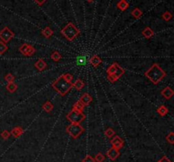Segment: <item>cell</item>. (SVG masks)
Instances as JSON below:
<instances>
[{"label": "cell", "mask_w": 174, "mask_h": 162, "mask_svg": "<svg viewBox=\"0 0 174 162\" xmlns=\"http://www.w3.org/2000/svg\"><path fill=\"white\" fill-rule=\"evenodd\" d=\"M4 79L8 82V83L9 82H14V80H15V76H14V75H12L11 73H8L5 76H4Z\"/></svg>", "instance_id": "obj_33"}, {"label": "cell", "mask_w": 174, "mask_h": 162, "mask_svg": "<svg viewBox=\"0 0 174 162\" xmlns=\"http://www.w3.org/2000/svg\"><path fill=\"white\" fill-rule=\"evenodd\" d=\"M8 50V46L3 41H0V55H2L4 52Z\"/></svg>", "instance_id": "obj_26"}, {"label": "cell", "mask_w": 174, "mask_h": 162, "mask_svg": "<svg viewBox=\"0 0 174 162\" xmlns=\"http://www.w3.org/2000/svg\"><path fill=\"white\" fill-rule=\"evenodd\" d=\"M116 62L113 63L112 65H110L108 69H107V74L108 75H113L115 73V70H116Z\"/></svg>", "instance_id": "obj_30"}, {"label": "cell", "mask_w": 174, "mask_h": 162, "mask_svg": "<svg viewBox=\"0 0 174 162\" xmlns=\"http://www.w3.org/2000/svg\"><path fill=\"white\" fill-rule=\"evenodd\" d=\"M124 72H125V70H124V69L123 68H122L120 65H118L117 63L116 64V70H115V73L113 74L117 79H119L123 74H124Z\"/></svg>", "instance_id": "obj_14"}, {"label": "cell", "mask_w": 174, "mask_h": 162, "mask_svg": "<svg viewBox=\"0 0 174 162\" xmlns=\"http://www.w3.org/2000/svg\"><path fill=\"white\" fill-rule=\"evenodd\" d=\"M11 135L14 136L15 137H20L22 133H23V129L22 127H14L13 129L11 130Z\"/></svg>", "instance_id": "obj_16"}, {"label": "cell", "mask_w": 174, "mask_h": 162, "mask_svg": "<svg viewBox=\"0 0 174 162\" xmlns=\"http://www.w3.org/2000/svg\"><path fill=\"white\" fill-rule=\"evenodd\" d=\"M90 64L93 65L94 67H98V65H100V64H101V62H102V60H101V59L98 56V55H94L91 59H90Z\"/></svg>", "instance_id": "obj_15"}, {"label": "cell", "mask_w": 174, "mask_h": 162, "mask_svg": "<svg viewBox=\"0 0 174 162\" xmlns=\"http://www.w3.org/2000/svg\"><path fill=\"white\" fill-rule=\"evenodd\" d=\"M161 95L165 98H167V99H170L173 96L174 92L171 88L167 87V88H165L161 92Z\"/></svg>", "instance_id": "obj_10"}, {"label": "cell", "mask_w": 174, "mask_h": 162, "mask_svg": "<svg viewBox=\"0 0 174 162\" xmlns=\"http://www.w3.org/2000/svg\"><path fill=\"white\" fill-rule=\"evenodd\" d=\"M107 79H108L109 82H112V83L116 82L118 80L114 75H108V76H107Z\"/></svg>", "instance_id": "obj_36"}, {"label": "cell", "mask_w": 174, "mask_h": 162, "mask_svg": "<svg viewBox=\"0 0 174 162\" xmlns=\"http://www.w3.org/2000/svg\"><path fill=\"white\" fill-rule=\"evenodd\" d=\"M143 15V12L139 9V8H135L132 10V15L135 18V19H139Z\"/></svg>", "instance_id": "obj_23"}, {"label": "cell", "mask_w": 174, "mask_h": 162, "mask_svg": "<svg viewBox=\"0 0 174 162\" xmlns=\"http://www.w3.org/2000/svg\"><path fill=\"white\" fill-rule=\"evenodd\" d=\"M66 130L67 133L74 139L77 138L84 131V128L78 123H70Z\"/></svg>", "instance_id": "obj_5"}, {"label": "cell", "mask_w": 174, "mask_h": 162, "mask_svg": "<svg viewBox=\"0 0 174 162\" xmlns=\"http://www.w3.org/2000/svg\"><path fill=\"white\" fill-rule=\"evenodd\" d=\"M63 76V78L67 82H72V79H73V76L70 73H65V74H62Z\"/></svg>", "instance_id": "obj_32"}, {"label": "cell", "mask_w": 174, "mask_h": 162, "mask_svg": "<svg viewBox=\"0 0 174 162\" xmlns=\"http://www.w3.org/2000/svg\"><path fill=\"white\" fill-rule=\"evenodd\" d=\"M85 106L86 105H88L92 101H93V98L91 97V95H89L88 94H83L82 95V97L80 98V99H79Z\"/></svg>", "instance_id": "obj_11"}, {"label": "cell", "mask_w": 174, "mask_h": 162, "mask_svg": "<svg viewBox=\"0 0 174 162\" xmlns=\"http://www.w3.org/2000/svg\"><path fill=\"white\" fill-rule=\"evenodd\" d=\"M117 8L121 10V11H125L126 9H128L129 7V3L127 0H120L117 3Z\"/></svg>", "instance_id": "obj_13"}, {"label": "cell", "mask_w": 174, "mask_h": 162, "mask_svg": "<svg viewBox=\"0 0 174 162\" xmlns=\"http://www.w3.org/2000/svg\"><path fill=\"white\" fill-rule=\"evenodd\" d=\"M87 2H88V3H91V2H94V0H86Z\"/></svg>", "instance_id": "obj_40"}, {"label": "cell", "mask_w": 174, "mask_h": 162, "mask_svg": "<svg viewBox=\"0 0 174 162\" xmlns=\"http://www.w3.org/2000/svg\"><path fill=\"white\" fill-rule=\"evenodd\" d=\"M166 140L169 143H171V144H173L174 143V132L173 131H171L169 134H167V136H166Z\"/></svg>", "instance_id": "obj_27"}, {"label": "cell", "mask_w": 174, "mask_h": 162, "mask_svg": "<svg viewBox=\"0 0 174 162\" xmlns=\"http://www.w3.org/2000/svg\"><path fill=\"white\" fill-rule=\"evenodd\" d=\"M54 32L51 30V28L49 27H46L43 30H42V34L43 37H45L46 38H49L52 35H53Z\"/></svg>", "instance_id": "obj_19"}, {"label": "cell", "mask_w": 174, "mask_h": 162, "mask_svg": "<svg viewBox=\"0 0 174 162\" xmlns=\"http://www.w3.org/2000/svg\"><path fill=\"white\" fill-rule=\"evenodd\" d=\"M172 18H173V15H172L170 12H168V11H166V12L162 15V19H163L164 21H169Z\"/></svg>", "instance_id": "obj_28"}, {"label": "cell", "mask_w": 174, "mask_h": 162, "mask_svg": "<svg viewBox=\"0 0 174 162\" xmlns=\"http://www.w3.org/2000/svg\"><path fill=\"white\" fill-rule=\"evenodd\" d=\"M14 37H15V33H13L8 27H4L0 31V39L5 43L9 42Z\"/></svg>", "instance_id": "obj_6"}, {"label": "cell", "mask_w": 174, "mask_h": 162, "mask_svg": "<svg viewBox=\"0 0 174 162\" xmlns=\"http://www.w3.org/2000/svg\"><path fill=\"white\" fill-rule=\"evenodd\" d=\"M52 87L61 96H65L70 90L72 88V82H67L63 78V76L60 75L56 80H54L53 82Z\"/></svg>", "instance_id": "obj_2"}, {"label": "cell", "mask_w": 174, "mask_h": 162, "mask_svg": "<svg viewBox=\"0 0 174 162\" xmlns=\"http://www.w3.org/2000/svg\"><path fill=\"white\" fill-rule=\"evenodd\" d=\"M82 162H95V161H94V159L91 155H88L82 161Z\"/></svg>", "instance_id": "obj_37"}, {"label": "cell", "mask_w": 174, "mask_h": 162, "mask_svg": "<svg viewBox=\"0 0 174 162\" xmlns=\"http://www.w3.org/2000/svg\"><path fill=\"white\" fill-rule=\"evenodd\" d=\"M157 113L161 116H164L168 113V109L165 106V105H161L158 109H157Z\"/></svg>", "instance_id": "obj_21"}, {"label": "cell", "mask_w": 174, "mask_h": 162, "mask_svg": "<svg viewBox=\"0 0 174 162\" xmlns=\"http://www.w3.org/2000/svg\"><path fill=\"white\" fill-rule=\"evenodd\" d=\"M106 155L108 156V158L110 160V161H115V160H116L118 157H119V155H120V151L118 150V149H115V148H110L108 151H107V153H106Z\"/></svg>", "instance_id": "obj_9"}, {"label": "cell", "mask_w": 174, "mask_h": 162, "mask_svg": "<svg viewBox=\"0 0 174 162\" xmlns=\"http://www.w3.org/2000/svg\"><path fill=\"white\" fill-rule=\"evenodd\" d=\"M54 109V105L53 104L50 102V101H46L43 104V110L45 111V112H51Z\"/></svg>", "instance_id": "obj_17"}, {"label": "cell", "mask_w": 174, "mask_h": 162, "mask_svg": "<svg viewBox=\"0 0 174 162\" xmlns=\"http://www.w3.org/2000/svg\"><path fill=\"white\" fill-rule=\"evenodd\" d=\"M61 34L68 40V41H73L75 37L80 35V30L77 29V27L72 23L69 22L62 30H61Z\"/></svg>", "instance_id": "obj_3"}, {"label": "cell", "mask_w": 174, "mask_h": 162, "mask_svg": "<svg viewBox=\"0 0 174 162\" xmlns=\"http://www.w3.org/2000/svg\"><path fill=\"white\" fill-rule=\"evenodd\" d=\"M19 51L25 56H32L36 52V49L33 46L29 45L27 43H23L20 48H19Z\"/></svg>", "instance_id": "obj_7"}, {"label": "cell", "mask_w": 174, "mask_h": 162, "mask_svg": "<svg viewBox=\"0 0 174 162\" xmlns=\"http://www.w3.org/2000/svg\"><path fill=\"white\" fill-rule=\"evenodd\" d=\"M84 107H85V105H84L80 100H77V101L74 104V105H73V109H76V110H79V111H82L83 109H84Z\"/></svg>", "instance_id": "obj_24"}, {"label": "cell", "mask_w": 174, "mask_h": 162, "mask_svg": "<svg viewBox=\"0 0 174 162\" xmlns=\"http://www.w3.org/2000/svg\"><path fill=\"white\" fill-rule=\"evenodd\" d=\"M104 134L107 137H112L114 135H115V131L112 129V128H108L106 129V131H104Z\"/></svg>", "instance_id": "obj_31"}, {"label": "cell", "mask_w": 174, "mask_h": 162, "mask_svg": "<svg viewBox=\"0 0 174 162\" xmlns=\"http://www.w3.org/2000/svg\"><path fill=\"white\" fill-rule=\"evenodd\" d=\"M9 136H10V132H9L7 130H4V131H3L1 132V137H2V138L4 139V140H7V139L9 137Z\"/></svg>", "instance_id": "obj_34"}, {"label": "cell", "mask_w": 174, "mask_h": 162, "mask_svg": "<svg viewBox=\"0 0 174 162\" xmlns=\"http://www.w3.org/2000/svg\"><path fill=\"white\" fill-rule=\"evenodd\" d=\"M72 87L79 91V90H81L84 87V82L81 79H77L74 83H72Z\"/></svg>", "instance_id": "obj_20"}, {"label": "cell", "mask_w": 174, "mask_h": 162, "mask_svg": "<svg viewBox=\"0 0 174 162\" xmlns=\"http://www.w3.org/2000/svg\"><path fill=\"white\" fill-rule=\"evenodd\" d=\"M50 57H51V59H52L54 61L58 62V61L61 59V54H60L58 51H54V53L51 54Z\"/></svg>", "instance_id": "obj_25"}, {"label": "cell", "mask_w": 174, "mask_h": 162, "mask_svg": "<svg viewBox=\"0 0 174 162\" xmlns=\"http://www.w3.org/2000/svg\"><path fill=\"white\" fill-rule=\"evenodd\" d=\"M105 159V157L104 156V155L102 153H98L96 155H95V158H94V161L96 162H103Z\"/></svg>", "instance_id": "obj_29"}, {"label": "cell", "mask_w": 174, "mask_h": 162, "mask_svg": "<svg viewBox=\"0 0 174 162\" xmlns=\"http://www.w3.org/2000/svg\"><path fill=\"white\" fill-rule=\"evenodd\" d=\"M158 162H171V161L167 158V157H166V156H163L160 161Z\"/></svg>", "instance_id": "obj_38"}, {"label": "cell", "mask_w": 174, "mask_h": 162, "mask_svg": "<svg viewBox=\"0 0 174 162\" xmlns=\"http://www.w3.org/2000/svg\"><path fill=\"white\" fill-rule=\"evenodd\" d=\"M110 143L112 145L113 148L116 149H120L122 148V146L124 145V141L122 140V137H120L119 136H115L113 137V139L110 140Z\"/></svg>", "instance_id": "obj_8"}, {"label": "cell", "mask_w": 174, "mask_h": 162, "mask_svg": "<svg viewBox=\"0 0 174 162\" xmlns=\"http://www.w3.org/2000/svg\"><path fill=\"white\" fill-rule=\"evenodd\" d=\"M142 34L145 38H150L153 35H154V32L150 27H145L143 31H142Z\"/></svg>", "instance_id": "obj_18"}, {"label": "cell", "mask_w": 174, "mask_h": 162, "mask_svg": "<svg viewBox=\"0 0 174 162\" xmlns=\"http://www.w3.org/2000/svg\"><path fill=\"white\" fill-rule=\"evenodd\" d=\"M76 63L78 65H85L87 63V59L85 57H79L76 60Z\"/></svg>", "instance_id": "obj_35"}, {"label": "cell", "mask_w": 174, "mask_h": 162, "mask_svg": "<svg viewBox=\"0 0 174 162\" xmlns=\"http://www.w3.org/2000/svg\"><path fill=\"white\" fill-rule=\"evenodd\" d=\"M66 118L71 123L80 124L86 118V116L82 113V111H79V110L72 108V110L67 114Z\"/></svg>", "instance_id": "obj_4"}, {"label": "cell", "mask_w": 174, "mask_h": 162, "mask_svg": "<svg viewBox=\"0 0 174 162\" xmlns=\"http://www.w3.org/2000/svg\"><path fill=\"white\" fill-rule=\"evenodd\" d=\"M34 1L36 2V3H37V5L41 6V5H43V3L44 2H46L47 0H34Z\"/></svg>", "instance_id": "obj_39"}, {"label": "cell", "mask_w": 174, "mask_h": 162, "mask_svg": "<svg viewBox=\"0 0 174 162\" xmlns=\"http://www.w3.org/2000/svg\"><path fill=\"white\" fill-rule=\"evenodd\" d=\"M34 66L39 71H42V70H45V68L47 67V64L43 59H38L34 64Z\"/></svg>", "instance_id": "obj_12"}, {"label": "cell", "mask_w": 174, "mask_h": 162, "mask_svg": "<svg viewBox=\"0 0 174 162\" xmlns=\"http://www.w3.org/2000/svg\"><path fill=\"white\" fill-rule=\"evenodd\" d=\"M144 75L153 84L156 85L166 76V72L158 64H154L144 73Z\"/></svg>", "instance_id": "obj_1"}, {"label": "cell", "mask_w": 174, "mask_h": 162, "mask_svg": "<svg viewBox=\"0 0 174 162\" xmlns=\"http://www.w3.org/2000/svg\"><path fill=\"white\" fill-rule=\"evenodd\" d=\"M6 89H7L9 93H14V92H15L16 89H17V85H16L14 82H9L8 85L6 86Z\"/></svg>", "instance_id": "obj_22"}]
</instances>
